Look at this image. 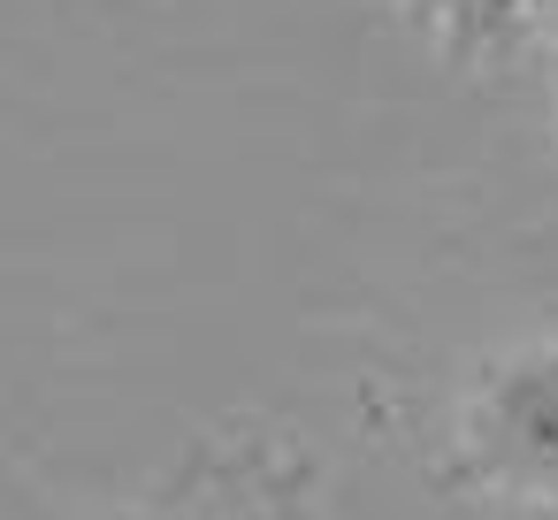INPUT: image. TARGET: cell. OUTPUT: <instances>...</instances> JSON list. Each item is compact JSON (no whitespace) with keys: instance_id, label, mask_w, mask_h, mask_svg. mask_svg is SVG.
<instances>
[{"instance_id":"6da1fadb","label":"cell","mask_w":558,"mask_h":520,"mask_svg":"<svg viewBox=\"0 0 558 520\" xmlns=\"http://www.w3.org/2000/svg\"><path fill=\"white\" fill-rule=\"evenodd\" d=\"M436 489H482L505 505L558 512V337L512 344L474 367L459 413H451V451L436 467Z\"/></svg>"},{"instance_id":"7a4b0ae2","label":"cell","mask_w":558,"mask_h":520,"mask_svg":"<svg viewBox=\"0 0 558 520\" xmlns=\"http://www.w3.org/2000/svg\"><path fill=\"white\" fill-rule=\"evenodd\" d=\"M123 520H314V459L283 436H215L161 505Z\"/></svg>"},{"instance_id":"3957f363","label":"cell","mask_w":558,"mask_h":520,"mask_svg":"<svg viewBox=\"0 0 558 520\" xmlns=\"http://www.w3.org/2000/svg\"><path fill=\"white\" fill-rule=\"evenodd\" d=\"M421 16V32L451 55V62H489L512 55L527 32L558 24V0H405Z\"/></svg>"}]
</instances>
